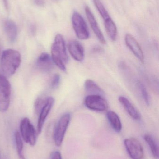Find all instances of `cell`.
Listing matches in <instances>:
<instances>
[{
  "instance_id": "6da1fadb",
  "label": "cell",
  "mask_w": 159,
  "mask_h": 159,
  "mask_svg": "<svg viewBox=\"0 0 159 159\" xmlns=\"http://www.w3.org/2000/svg\"><path fill=\"white\" fill-rule=\"evenodd\" d=\"M51 58L55 65L62 71L66 72V65L69 61L63 36L58 34L55 36L51 47Z\"/></svg>"
},
{
  "instance_id": "7a4b0ae2",
  "label": "cell",
  "mask_w": 159,
  "mask_h": 159,
  "mask_svg": "<svg viewBox=\"0 0 159 159\" xmlns=\"http://www.w3.org/2000/svg\"><path fill=\"white\" fill-rule=\"evenodd\" d=\"M20 53L13 49L3 51L0 59V68L4 75L11 76L16 71L21 63Z\"/></svg>"
},
{
  "instance_id": "3957f363",
  "label": "cell",
  "mask_w": 159,
  "mask_h": 159,
  "mask_svg": "<svg viewBox=\"0 0 159 159\" xmlns=\"http://www.w3.org/2000/svg\"><path fill=\"white\" fill-rule=\"evenodd\" d=\"M11 85L7 77L0 74V112H6L9 107L11 98Z\"/></svg>"
},
{
  "instance_id": "277c9868",
  "label": "cell",
  "mask_w": 159,
  "mask_h": 159,
  "mask_svg": "<svg viewBox=\"0 0 159 159\" xmlns=\"http://www.w3.org/2000/svg\"><path fill=\"white\" fill-rule=\"evenodd\" d=\"M20 134L23 141L31 146L36 143L37 132L28 118L21 120L20 124Z\"/></svg>"
},
{
  "instance_id": "5b68a950",
  "label": "cell",
  "mask_w": 159,
  "mask_h": 159,
  "mask_svg": "<svg viewBox=\"0 0 159 159\" xmlns=\"http://www.w3.org/2000/svg\"><path fill=\"white\" fill-rule=\"evenodd\" d=\"M71 114L66 113L63 114L58 121L54 132V140L55 145L60 147L62 144L66 131L70 124Z\"/></svg>"
},
{
  "instance_id": "8992f818",
  "label": "cell",
  "mask_w": 159,
  "mask_h": 159,
  "mask_svg": "<svg viewBox=\"0 0 159 159\" xmlns=\"http://www.w3.org/2000/svg\"><path fill=\"white\" fill-rule=\"evenodd\" d=\"M72 24L77 36L80 40H85L90 37V33L83 17L78 12H75L72 16Z\"/></svg>"
},
{
  "instance_id": "52a82bcc",
  "label": "cell",
  "mask_w": 159,
  "mask_h": 159,
  "mask_svg": "<svg viewBox=\"0 0 159 159\" xmlns=\"http://www.w3.org/2000/svg\"><path fill=\"white\" fill-rule=\"evenodd\" d=\"M85 106L87 108L97 112H104L108 108L107 101L103 96L90 94L85 98Z\"/></svg>"
},
{
  "instance_id": "ba28073f",
  "label": "cell",
  "mask_w": 159,
  "mask_h": 159,
  "mask_svg": "<svg viewBox=\"0 0 159 159\" xmlns=\"http://www.w3.org/2000/svg\"><path fill=\"white\" fill-rule=\"evenodd\" d=\"M127 152L132 159H142L144 151L142 144L134 138H127L124 141Z\"/></svg>"
},
{
  "instance_id": "9c48e42d",
  "label": "cell",
  "mask_w": 159,
  "mask_h": 159,
  "mask_svg": "<svg viewBox=\"0 0 159 159\" xmlns=\"http://www.w3.org/2000/svg\"><path fill=\"white\" fill-rule=\"evenodd\" d=\"M55 99L52 97H46L45 103L39 114V118L37 121V134H40L42 132L43 127L46 119L53 106Z\"/></svg>"
},
{
  "instance_id": "30bf717a",
  "label": "cell",
  "mask_w": 159,
  "mask_h": 159,
  "mask_svg": "<svg viewBox=\"0 0 159 159\" xmlns=\"http://www.w3.org/2000/svg\"><path fill=\"white\" fill-rule=\"evenodd\" d=\"M125 43L128 48L133 54L142 63L144 62V56L143 52L137 40L129 34H127L125 36Z\"/></svg>"
},
{
  "instance_id": "8fae6325",
  "label": "cell",
  "mask_w": 159,
  "mask_h": 159,
  "mask_svg": "<svg viewBox=\"0 0 159 159\" xmlns=\"http://www.w3.org/2000/svg\"><path fill=\"white\" fill-rule=\"evenodd\" d=\"M68 51L72 57L78 62L83 61L85 57V51L83 46L77 41L72 40L68 43Z\"/></svg>"
},
{
  "instance_id": "7c38bea8",
  "label": "cell",
  "mask_w": 159,
  "mask_h": 159,
  "mask_svg": "<svg viewBox=\"0 0 159 159\" xmlns=\"http://www.w3.org/2000/svg\"><path fill=\"white\" fill-rule=\"evenodd\" d=\"M85 11H86V16L87 18L90 25L92 29L94 34H95L101 43L102 44H105L106 43L105 38L101 29L99 28V25L95 19V17L91 12L90 8L88 7H86L85 8Z\"/></svg>"
},
{
  "instance_id": "4fadbf2b",
  "label": "cell",
  "mask_w": 159,
  "mask_h": 159,
  "mask_svg": "<svg viewBox=\"0 0 159 159\" xmlns=\"http://www.w3.org/2000/svg\"><path fill=\"white\" fill-rule=\"evenodd\" d=\"M36 65L39 70L47 72L53 69L54 62L49 54L43 53L38 57L36 60Z\"/></svg>"
},
{
  "instance_id": "5bb4252c",
  "label": "cell",
  "mask_w": 159,
  "mask_h": 159,
  "mask_svg": "<svg viewBox=\"0 0 159 159\" xmlns=\"http://www.w3.org/2000/svg\"><path fill=\"white\" fill-rule=\"evenodd\" d=\"M119 101L128 114L133 119L135 120H139L140 119L141 116L139 112L128 98L123 96H120L119 98Z\"/></svg>"
},
{
  "instance_id": "9a60e30c",
  "label": "cell",
  "mask_w": 159,
  "mask_h": 159,
  "mask_svg": "<svg viewBox=\"0 0 159 159\" xmlns=\"http://www.w3.org/2000/svg\"><path fill=\"white\" fill-rule=\"evenodd\" d=\"M4 30L8 40L10 42L16 41L17 36V27L15 22L11 20H7L4 23Z\"/></svg>"
},
{
  "instance_id": "2e32d148",
  "label": "cell",
  "mask_w": 159,
  "mask_h": 159,
  "mask_svg": "<svg viewBox=\"0 0 159 159\" xmlns=\"http://www.w3.org/2000/svg\"><path fill=\"white\" fill-rule=\"evenodd\" d=\"M106 117L114 130L117 132H120L122 129V123L117 113L112 110H109L106 113Z\"/></svg>"
},
{
  "instance_id": "e0dca14e",
  "label": "cell",
  "mask_w": 159,
  "mask_h": 159,
  "mask_svg": "<svg viewBox=\"0 0 159 159\" xmlns=\"http://www.w3.org/2000/svg\"><path fill=\"white\" fill-rule=\"evenodd\" d=\"M85 90L90 94L103 96L105 93L103 90L93 80L88 79L85 82Z\"/></svg>"
},
{
  "instance_id": "ac0fdd59",
  "label": "cell",
  "mask_w": 159,
  "mask_h": 159,
  "mask_svg": "<svg viewBox=\"0 0 159 159\" xmlns=\"http://www.w3.org/2000/svg\"><path fill=\"white\" fill-rule=\"evenodd\" d=\"M105 30L109 38L113 41H116L117 37V29L113 20L110 18L104 20Z\"/></svg>"
},
{
  "instance_id": "d6986e66",
  "label": "cell",
  "mask_w": 159,
  "mask_h": 159,
  "mask_svg": "<svg viewBox=\"0 0 159 159\" xmlns=\"http://www.w3.org/2000/svg\"><path fill=\"white\" fill-rule=\"evenodd\" d=\"M144 139L150 148L151 152L155 158L158 159L159 158V147L156 141L151 135L149 134H145Z\"/></svg>"
},
{
  "instance_id": "ffe728a7",
  "label": "cell",
  "mask_w": 159,
  "mask_h": 159,
  "mask_svg": "<svg viewBox=\"0 0 159 159\" xmlns=\"http://www.w3.org/2000/svg\"><path fill=\"white\" fill-rule=\"evenodd\" d=\"M15 142H16V148L17 153L19 159H26L23 155V145L22 139L21 136L20 134L18 131H16L15 134Z\"/></svg>"
},
{
  "instance_id": "44dd1931",
  "label": "cell",
  "mask_w": 159,
  "mask_h": 159,
  "mask_svg": "<svg viewBox=\"0 0 159 159\" xmlns=\"http://www.w3.org/2000/svg\"><path fill=\"white\" fill-rule=\"evenodd\" d=\"M93 2L104 21L111 18L104 6L100 0H93Z\"/></svg>"
},
{
  "instance_id": "7402d4cb",
  "label": "cell",
  "mask_w": 159,
  "mask_h": 159,
  "mask_svg": "<svg viewBox=\"0 0 159 159\" xmlns=\"http://www.w3.org/2000/svg\"><path fill=\"white\" fill-rule=\"evenodd\" d=\"M138 85L142 98L143 99L145 103L147 106H149L150 104V97L145 86L141 81L138 82Z\"/></svg>"
},
{
  "instance_id": "603a6c76",
  "label": "cell",
  "mask_w": 159,
  "mask_h": 159,
  "mask_svg": "<svg viewBox=\"0 0 159 159\" xmlns=\"http://www.w3.org/2000/svg\"><path fill=\"white\" fill-rule=\"evenodd\" d=\"M46 98H37L35 101L34 104L35 111L36 114L39 115L42 107L45 103Z\"/></svg>"
},
{
  "instance_id": "cb8c5ba5",
  "label": "cell",
  "mask_w": 159,
  "mask_h": 159,
  "mask_svg": "<svg viewBox=\"0 0 159 159\" xmlns=\"http://www.w3.org/2000/svg\"><path fill=\"white\" fill-rule=\"evenodd\" d=\"M60 75L58 74H56L52 76L50 80V85L52 89H55L58 87L60 82Z\"/></svg>"
},
{
  "instance_id": "d4e9b609",
  "label": "cell",
  "mask_w": 159,
  "mask_h": 159,
  "mask_svg": "<svg viewBox=\"0 0 159 159\" xmlns=\"http://www.w3.org/2000/svg\"><path fill=\"white\" fill-rule=\"evenodd\" d=\"M51 159H62L61 155L58 151H54L51 154Z\"/></svg>"
},
{
  "instance_id": "484cf974",
  "label": "cell",
  "mask_w": 159,
  "mask_h": 159,
  "mask_svg": "<svg viewBox=\"0 0 159 159\" xmlns=\"http://www.w3.org/2000/svg\"><path fill=\"white\" fill-rule=\"evenodd\" d=\"M33 2L35 4L40 7L44 6L45 4L44 0H33Z\"/></svg>"
},
{
  "instance_id": "4316f807",
  "label": "cell",
  "mask_w": 159,
  "mask_h": 159,
  "mask_svg": "<svg viewBox=\"0 0 159 159\" xmlns=\"http://www.w3.org/2000/svg\"><path fill=\"white\" fill-rule=\"evenodd\" d=\"M3 1L4 4L5 6L6 7V8H7V7H8V3H7V0H3Z\"/></svg>"
}]
</instances>
